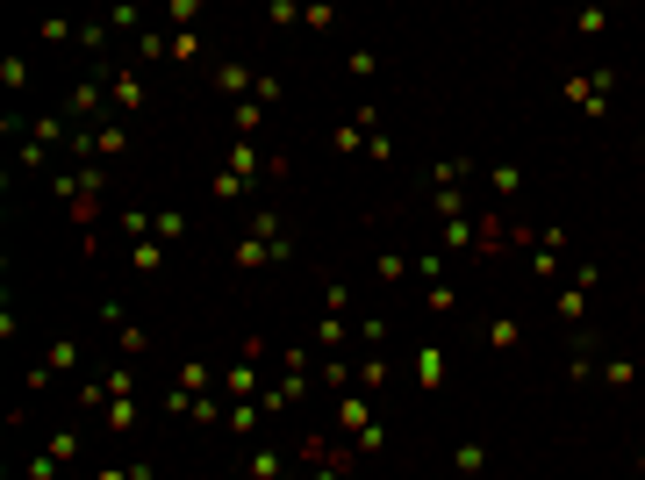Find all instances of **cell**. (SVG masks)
Listing matches in <instances>:
<instances>
[{
  "label": "cell",
  "mask_w": 645,
  "mask_h": 480,
  "mask_svg": "<svg viewBox=\"0 0 645 480\" xmlns=\"http://www.w3.org/2000/svg\"><path fill=\"white\" fill-rule=\"evenodd\" d=\"M337 430H345L352 445H359L366 430H380V423H373V401H366V394H345V401H337Z\"/></svg>",
  "instance_id": "cell-1"
},
{
  "label": "cell",
  "mask_w": 645,
  "mask_h": 480,
  "mask_svg": "<svg viewBox=\"0 0 645 480\" xmlns=\"http://www.w3.org/2000/svg\"><path fill=\"white\" fill-rule=\"evenodd\" d=\"M416 387H423V394H438V387H445V352H438V344H423V352H416Z\"/></svg>",
  "instance_id": "cell-2"
},
{
  "label": "cell",
  "mask_w": 645,
  "mask_h": 480,
  "mask_svg": "<svg viewBox=\"0 0 645 480\" xmlns=\"http://www.w3.org/2000/svg\"><path fill=\"white\" fill-rule=\"evenodd\" d=\"M230 259H237V273H259V266H280V259H273V244H259V237H237V251H230Z\"/></svg>",
  "instance_id": "cell-3"
},
{
  "label": "cell",
  "mask_w": 645,
  "mask_h": 480,
  "mask_svg": "<svg viewBox=\"0 0 645 480\" xmlns=\"http://www.w3.org/2000/svg\"><path fill=\"white\" fill-rule=\"evenodd\" d=\"M588 294H595V287L566 280V294H559V323H566V330H581V315H588Z\"/></svg>",
  "instance_id": "cell-4"
},
{
  "label": "cell",
  "mask_w": 645,
  "mask_h": 480,
  "mask_svg": "<svg viewBox=\"0 0 645 480\" xmlns=\"http://www.w3.org/2000/svg\"><path fill=\"white\" fill-rule=\"evenodd\" d=\"M230 173H237V180L266 173V158H259V144H251V136H237V144H230Z\"/></svg>",
  "instance_id": "cell-5"
},
{
  "label": "cell",
  "mask_w": 645,
  "mask_h": 480,
  "mask_svg": "<svg viewBox=\"0 0 645 480\" xmlns=\"http://www.w3.org/2000/svg\"><path fill=\"white\" fill-rule=\"evenodd\" d=\"M129 266H137V273L151 280V273L166 266V244H158V237H137V244H129Z\"/></svg>",
  "instance_id": "cell-6"
},
{
  "label": "cell",
  "mask_w": 645,
  "mask_h": 480,
  "mask_svg": "<svg viewBox=\"0 0 645 480\" xmlns=\"http://www.w3.org/2000/svg\"><path fill=\"white\" fill-rule=\"evenodd\" d=\"M517 344H524V323L517 315H495L488 323V352H517Z\"/></svg>",
  "instance_id": "cell-7"
},
{
  "label": "cell",
  "mask_w": 645,
  "mask_h": 480,
  "mask_svg": "<svg viewBox=\"0 0 645 480\" xmlns=\"http://www.w3.org/2000/svg\"><path fill=\"white\" fill-rule=\"evenodd\" d=\"M108 100H115V108H144V80H137V72H115V80H108Z\"/></svg>",
  "instance_id": "cell-8"
},
{
  "label": "cell",
  "mask_w": 645,
  "mask_h": 480,
  "mask_svg": "<svg viewBox=\"0 0 645 480\" xmlns=\"http://www.w3.org/2000/svg\"><path fill=\"white\" fill-rule=\"evenodd\" d=\"M93 151H100V158L115 165V158L129 151V129H122V122H108V129H93Z\"/></svg>",
  "instance_id": "cell-9"
},
{
  "label": "cell",
  "mask_w": 645,
  "mask_h": 480,
  "mask_svg": "<svg viewBox=\"0 0 645 480\" xmlns=\"http://www.w3.org/2000/svg\"><path fill=\"white\" fill-rule=\"evenodd\" d=\"M452 474L480 480V474H488V445H460V452H452Z\"/></svg>",
  "instance_id": "cell-10"
},
{
  "label": "cell",
  "mask_w": 645,
  "mask_h": 480,
  "mask_svg": "<svg viewBox=\"0 0 645 480\" xmlns=\"http://www.w3.org/2000/svg\"><path fill=\"white\" fill-rule=\"evenodd\" d=\"M602 387H617V394L639 387V366H631V359H602Z\"/></svg>",
  "instance_id": "cell-11"
},
{
  "label": "cell",
  "mask_w": 645,
  "mask_h": 480,
  "mask_svg": "<svg viewBox=\"0 0 645 480\" xmlns=\"http://www.w3.org/2000/svg\"><path fill=\"white\" fill-rule=\"evenodd\" d=\"M173 58H180V65H201V58H208V51H201V29H180V36H173Z\"/></svg>",
  "instance_id": "cell-12"
},
{
  "label": "cell",
  "mask_w": 645,
  "mask_h": 480,
  "mask_svg": "<svg viewBox=\"0 0 645 480\" xmlns=\"http://www.w3.org/2000/svg\"><path fill=\"white\" fill-rule=\"evenodd\" d=\"M251 387H259V366H230V373H223V394H237V401H244Z\"/></svg>",
  "instance_id": "cell-13"
},
{
  "label": "cell",
  "mask_w": 645,
  "mask_h": 480,
  "mask_svg": "<svg viewBox=\"0 0 645 480\" xmlns=\"http://www.w3.org/2000/svg\"><path fill=\"white\" fill-rule=\"evenodd\" d=\"M230 115H237V136H251V129H259V122H266V100H237V108H230Z\"/></svg>",
  "instance_id": "cell-14"
},
{
  "label": "cell",
  "mask_w": 645,
  "mask_h": 480,
  "mask_svg": "<svg viewBox=\"0 0 645 480\" xmlns=\"http://www.w3.org/2000/svg\"><path fill=\"white\" fill-rule=\"evenodd\" d=\"M373 273L394 287V280H409V259H402V251H380V259H373Z\"/></svg>",
  "instance_id": "cell-15"
},
{
  "label": "cell",
  "mask_w": 645,
  "mask_h": 480,
  "mask_svg": "<svg viewBox=\"0 0 645 480\" xmlns=\"http://www.w3.org/2000/svg\"><path fill=\"white\" fill-rule=\"evenodd\" d=\"M359 144H366V136H359V122H345V129H330V151H337V158H352Z\"/></svg>",
  "instance_id": "cell-16"
},
{
  "label": "cell",
  "mask_w": 645,
  "mask_h": 480,
  "mask_svg": "<svg viewBox=\"0 0 645 480\" xmlns=\"http://www.w3.org/2000/svg\"><path fill=\"white\" fill-rule=\"evenodd\" d=\"M43 452H51V459H58V466H65V459H80V430H58V438H51V445H43Z\"/></svg>",
  "instance_id": "cell-17"
},
{
  "label": "cell",
  "mask_w": 645,
  "mask_h": 480,
  "mask_svg": "<svg viewBox=\"0 0 645 480\" xmlns=\"http://www.w3.org/2000/svg\"><path fill=\"white\" fill-rule=\"evenodd\" d=\"M380 381H387V359H380V352H366V359H359V387H366V394H373V387H380Z\"/></svg>",
  "instance_id": "cell-18"
},
{
  "label": "cell",
  "mask_w": 645,
  "mask_h": 480,
  "mask_svg": "<svg viewBox=\"0 0 645 480\" xmlns=\"http://www.w3.org/2000/svg\"><path fill=\"white\" fill-rule=\"evenodd\" d=\"M488 187H495V193H524V173H517V165H495Z\"/></svg>",
  "instance_id": "cell-19"
},
{
  "label": "cell",
  "mask_w": 645,
  "mask_h": 480,
  "mask_svg": "<svg viewBox=\"0 0 645 480\" xmlns=\"http://www.w3.org/2000/svg\"><path fill=\"white\" fill-rule=\"evenodd\" d=\"M100 108V87H72V100H65V115H93Z\"/></svg>",
  "instance_id": "cell-20"
},
{
  "label": "cell",
  "mask_w": 645,
  "mask_h": 480,
  "mask_svg": "<svg viewBox=\"0 0 645 480\" xmlns=\"http://www.w3.org/2000/svg\"><path fill=\"white\" fill-rule=\"evenodd\" d=\"M280 466H287L280 452H251V480H280Z\"/></svg>",
  "instance_id": "cell-21"
},
{
  "label": "cell",
  "mask_w": 645,
  "mask_h": 480,
  "mask_svg": "<svg viewBox=\"0 0 645 480\" xmlns=\"http://www.w3.org/2000/svg\"><path fill=\"white\" fill-rule=\"evenodd\" d=\"M574 29H581V36H602V29H610V14H602V7H581V14H574Z\"/></svg>",
  "instance_id": "cell-22"
},
{
  "label": "cell",
  "mask_w": 645,
  "mask_h": 480,
  "mask_svg": "<svg viewBox=\"0 0 645 480\" xmlns=\"http://www.w3.org/2000/svg\"><path fill=\"white\" fill-rule=\"evenodd\" d=\"M0 87H29V58H0Z\"/></svg>",
  "instance_id": "cell-23"
},
{
  "label": "cell",
  "mask_w": 645,
  "mask_h": 480,
  "mask_svg": "<svg viewBox=\"0 0 645 480\" xmlns=\"http://www.w3.org/2000/svg\"><path fill=\"white\" fill-rule=\"evenodd\" d=\"M129 423H137V394L129 401H108V430H129Z\"/></svg>",
  "instance_id": "cell-24"
},
{
  "label": "cell",
  "mask_w": 645,
  "mask_h": 480,
  "mask_svg": "<svg viewBox=\"0 0 645 480\" xmlns=\"http://www.w3.org/2000/svg\"><path fill=\"white\" fill-rule=\"evenodd\" d=\"M223 423H230V430H244V438H251V430H259V409H251V401H237V409H230V416H223Z\"/></svg>",
  "instance_id": "cell-25"
},
{
  "label": "cell",
  "mask_w": 645,
  "mask_h": 480,
  "mask_svg": "<svg viewBox=\"0 0 645 480\" xmlns=\"http://www.w3.org/2000/svg\"><path fill=\"white\" fill-rule=\"evenodd\" d=\"M93 480H137V466H100Z\"/></svg>",
  "instance_id": "cell-26"
},
{
  "label": "cell",
  "mask_w": 645,
  "mask_h": 480,
  "mask_svg": "<svg viewBox=\"0 0 645 480\" xmlns=\"http://www.w3.org/2000/svg\"><path fill=\"white\" fill-rule=\"evenodd\" d=\"M345 480H359V466H352V474H345Z\"/></svg>",
  "instance_id": "cell-27"
}]
</instances>
